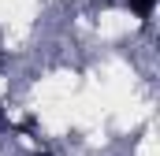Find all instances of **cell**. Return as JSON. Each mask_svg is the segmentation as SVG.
Listing matches in <instances>:
<instances>
[{
  "mask_svg": "<svg viewBox=\"0 0 160 156\" xmlns=\"http://www.w3.org/2000/svg\"><path fill=\"white\" fill-rule=\"evenodd\" d=\"M38 156H52V153H38Z\"/></svg>",
  "mask_w": 160,
  "mask_h": 156,
  "instance_id": "obj_2",
  "label": "cell"
},
{
  "mask_svg": "<svg viewBox=\"0 0 160 156\" xmlns=\"http://www.w3.org/2000/svg\"><path fill=\"white\" fill-rule=\"evenodd\" d=\"M130 7H134V15H138V19H149V15H153V7H157V0H130Z\"/></svg>",
  "mask_w": 160,
  "mask_h": 156,
  "instance_id": "obj_1",
  "label": "cell"
}]
</instances>
